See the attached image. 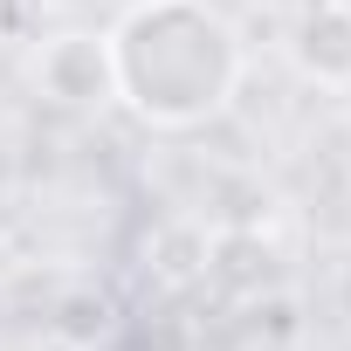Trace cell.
Masks as SVG:
<instances>
[{
  "instance_id": "cell-1",
  "label": "cell",
  "mask_w": 351,
  "mask_h": 351,
  "mask_svg": "<svg viewBox=\"0 0 351 351\" xmlns=\"http://www.w3.org/2000/svg\"><path fill=\"white\" fill-rule=\"evenodd\" d=\"M117 97L145 124H200L241 83V42L200 0H145L110 28Z\"/></svg>"
},
{
  "instance_id": "cell-3",
  "label": "cell",
  "mask_w": 351,
  "mask_h": 351,
  "mask_svg": "<svg viewBox=\"0 0 351 351\" xmlns=\"http://www.w3.org/2000/svg\"><path fill=\"white\" fill-rule=\"evenodd\" d=\"M296 62L317 83H351V8H317L296 28Z\"/></svg>"
},
{
  "instance_id": "cell-2",
  "label": "cell",
  "mask_w": 351,
  "mask_h": 351,
  "mask_svg": "<svg viewBox=\"0 0 351 351\" xmlns=\"http://www.w3.org/2000/svg\"><path fill=\"white\" fill-rule=\"evenodd\" d=\"M35 83L56 104H104L117 97V69H110V35H56L35 62Z\"/></svg>"
}]
</instances>
